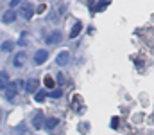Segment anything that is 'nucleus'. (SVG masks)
Instances as JSON below:
<instances>
[{
  "instance_id": "obj_5",
  "label": "nucleus",
  "mask_w": 154,
  "mask_h": 135,
  "mask_svg": "<svg viewBox=\"0 0 154 135\" xmlns=\"http://www.w3.org/2000/svg\"><path fill=\"white\" fill-rule=\"evenodd\" d=\"M56 63H57L59 67H66V65L70 63V54H68L66 50L57 52V56H56Z\"/></svg>"
},
{
  "instance_id": "obj_2",
  "label": "nucleus",
  "mask_w": 154,
  "mask_h": 135,
  "mask_svg": "<svg viewBox=\"0 0 154 135\" xmlns=\"http://www.w3.org/2000/svg\"><path fill=\"white\" fill-rule=\"evenodd\" d=\"M47 58H48V50L47 49H38L32 56V61H34V65H43L47 61Z\"/></svg>"
},
{
  "instance_id": "obj_12",
  "label": "nucleus",
  "mask_w": 154,
  "mask_h": 135,
  "mask_svg": "<svg viewBox=\"0 0 154 135\" xmlns=\"http://www.w3.org/2000/svg\"><path fill=\"white\" fill-rule=\"evenodd\" d=\"M0 49H2V52H13V50H14V42L5 40L4 43L0 45Z\"/></svg>"
},
{
  "instance_id": "obj_9",
  "label": "nucleus",
  "mask_w": 154,
  "mask_h": 135,
  "mask_svg": "<svg viewBox=\"0 0 154 135\" xmlns=\"http://www.w3.org/2000/svg\"><path fill=\"white\" fill-rule=\"evenodd\" d=\"M14 20H16V13H14V11H11V9H9V11H5V13L2 14V22H4V24H13Z\"/></svg>"
},
{
  "instance_id": "obj_14",
  "label": "nucleus",
  "mask_w": 154,
  "mask_h": 135,
  "mask_svg": "<svg viewBox=\"0 0 154 135\" xmlns=\"http://www.w3.org/2000/svg\"><path fill=\"white\" fill-rule=\"evenodd\" d=\"M45 97H47V90H38V92L34 94V99H36L38 103H43Z\"/></svg>"
},
{
  "instance_id": "obj_1",
  "label": "nucleus",
  "mask_w": 154,
  "mask_h": 135,
  "mask_svg": "<svg viewBox=\"0 0 154 135\" xmlns=\"http://www.w3.org/2000/svg\"><path fill=\"white\" fill-rule=\"evenodd\" d=\"M16 14H20L23 20H31L32 18V14H34V5L31 4V2H20V5H18V13Z\"/></svg>"
},
{
  "instance_id": "obj_6",
  "label": "nucleus",
  "mask_w": 154,
  "mask_h": 135,
  "mask_svg": "<svg viewBox=\"0 0 154 135\" xmlns=\"http://www.w3.org/2000/svg\"><path fill=\"white\" fill-rule=\"evenodd\" d=\"M38 87H39L38 79H29V81L25 83V92H27V94H36V92H38Z\"/></svg>"
},
{
  "instance_id": "obj_10",
  "label": "nucleus",
  "mask_w": 154,
  "mask_h": 135,
  "mask_svg": "<svg viewBox=\"0 0 154 135\" xmlns=\"http://www.w3.org/2000/svg\"><path fill=\"white\" fill-rule=\"evenodd\" d=\"M9 87V74L7 72H0V90H7Z\"/></svg>"
},
{
  "instance_id": "obj_21",
  "label": "nucleus",
  "mask_w": 154,
  "mask_h": 135,
  "mask_svg": "<svg viewBox=\"0 0 154 135\" xmlns=\"http://www.w3.org/2000/svg\"><path fill=\"white\" fill-rule=\"evenodd\" d=\"M2 117H4V112L0 110V123H2Z\"/></svg>"
},
{
  "instance_id": "obj_3",
  "label": "nucleus",
  "mask_w": 154,
  "mask_h": 135,
  "mask_svg": "<svg viewBox=\"0 0 154 135\" xmlns=\"http://www.w3.org/2000/svg\"><path fill=\"white\" fill-rule=\"evenodd\" d=\"M61 40H63V33H61V31H52V33L45 38V42L48 45H57V43H61Z\"/></svg>"
},
{
  "instance_id": "obj_13",
  "label": "nucleus",
  "mask_w": 154,
  "mask_h": 135,
  "mask_svg": "<svg viewBox=\"0 0 154 135\" xmlns=\"http://www.w3.org/2000/svg\"><path fill=\"white\" fill-rule=\"evenodd\" d=\"M63 95V90L61 88H56V90H52V92H47V97H52V99H59Z\"/></svg>"
},
{
  "instance_id": "obj_20",
  "label": "nucleus",
  "mask_w": 154,
  "mask_h": 135,
  "mask_svg": "<svg viewBox=\"0 0 154 135\" xmlns=\"http://www.w3.org/2000/svg\"><path fill=\"white\" fill-rule=\"evenodd\" d=\"M18 45H22V47H25V45H27V40H23V38H22V40L18 42Z\"/></svg>"
},
{
  "instance_id": "obj_22",
  "label": "nucleus",
  "mask_w": 154,
  "mask_h": 135,
  "mask_svg": "<svg viewBox=\"0 0 154 135\" xmlns=\"http://www.w3.org/2000/svg\"><path fill=\"white\" fill-rule=\"evenodd\" d=\"M16 135H23V133H16Z\"/></svg>"
},
{
  "instance_id": "obj_19",
  "label": "nucleus",
  "mask_w": 154,
  "mask_h": 135,
  "mask_svg": "<svg viewBox=\"0 0 154 135\" xmlns=\"http://www.w3.org/2000/svg\"><path fill=\"white\" fill-rule=\"evenodd\" d=\"M116 126H118V119H113V121H111V128H116Z\"/></svg>"
},
{
  "instance_id": "obj_17",
  "label": "nucleus",
  "mask_w": 154,
  "mask_h": 135,
  "mask_svg": "<svg viewBox=\"0 0 154 135\" xmlns=\"http://www.w3.org/2000/svg\"><path fill=\"white\" fill-rule=\"evenodd\" d=\"M45 85H47L48 88H52V87H54V79H52L50 76H47V78H45Z\"/></svg>"
},
{
  "instance_id": "obj_11",
  "label": "nucleus",
  "mask_w": 154,
  "mask_h": 135,
  "mask_svg": "<svg viewBox=\"0 0 154 135\" xmlns=\"http://www.w3.org/2000/svg\"><path fill=\"white\" fill-rule=\"evenodd\" d=\"M81 29H82V24L77 20L75 24H74V27H72V31H70V38L74 40V38H77L79 34H81Z\"/></svg>"
},
{
  "instance_id": "obj_7",
  "label": "nucleus",
  "mask_w": 154,
  "mask_h": 135,
  "mask_svg": "<svg viewBox=\"0 0 154 135\" xmlns=\"http://www.w3.org/2000/svg\"><path fill=\"white\" fill-rule=\"evenodd\" d=\"M57 124H59V119H57V117H45V123H43V126H45L47 130H54Z\"/></svg>"
},
{
  "instance_id": "obj_16",
  "label": "nucleus",
  "mask_w": 154,
  "mask_h": 135,
  "mask_svg": "<svg viewBox=\"0 0 154 135\" xmlns=\"http://www.w3.org/2000/svg\"><path fill=\"white\" fill-rule=\"evenodd\" d=\"M109 5V2H100V4H97V7H95V11H102V9H106Z\"/></svg>"
},
{
  "instance_id": "obj_4",
  "label": "nucleus",
  "mask_w": 154,
  "mask_h": 135,
  "mask_svg": "<svg viewBox=\"0 0 154 135\" xmlns=\"http://www.w3.org/2000/svg\"><path fill=\"white\" fill-rule=\"evenodd\" d=\"M25 61H27V52H18V54H14V58H13V67H16V69H20V67H23L25 65Z\"/></svg>"
},
{
  "instance_id": "obj_8",
  "label": "nucleus",
  "mask_w": 154,
  "mask_h": 135,
  "mask_svg": "<svg viewBox=\"0 0 154 135\" xmlns=\"http://www.w3.org/2000/svg\"><path fill=\"white\" fill-rule=\"evenodd\" d=\"M43 123H45L43 114H36L34 119H32V128H34V130H41V128H43Z\"/></svg>"
},
{
  "instance_id": "obj_18",
  "label": "nucleus",
  "mask_w": 154,
  "mask_h": 135,
  "mask_svg": "<svg viewBox=\"0 0 154 135\" xmlns=\"http://www.w3.org/2000/svg\"><path fill=\"white\" fill-rule=\"evenodd\" d=\"M16 5H20V2H18V0H13V2H9V7H11V11H13V7H16Z\"/></svg>"
},
{
  "instance_id": "obj_15",
  "label": "nucleus",
  "mask_w": 154,
  "mask_h": 135,
  "mask_svg": "<svg viewBox=\"0 0 154 135\" xmlns=\"http://www.w3.org/2000/svg\"><path fill=\"white\" fill-rule=\"evenodd\" d=\"M5 95H7V99H9V101H13V99H14V95H16V92H14V90H11V88H7V90H5Z\"/></svg>"
}]
</instances>
